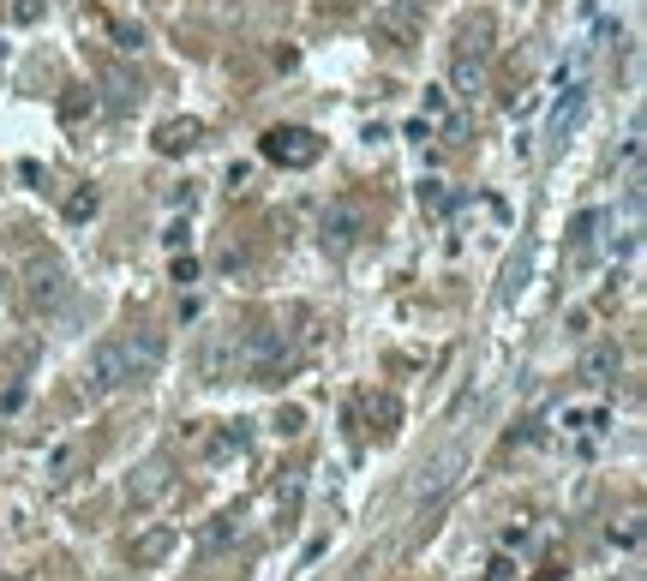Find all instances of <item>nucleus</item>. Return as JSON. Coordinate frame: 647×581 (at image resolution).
Instances as JSON below:
<instances>
[{
	"label": "nucleus",
	"instance_id": "c756f323",
	"mask_svg": "<svg viewBox=\"0 0 647 581\" xmlns=\"http://www.w3.org/2000/svg\"><path fill=\"white\" fill-rule=\"evenodd\" d=\"M36 12H42V6H36V0H18V6H12V18H18V24H30V18H36Z\"/></svg>",
	"mask_w": 647,
	"mask_h": 581
},
{
	"label": "nucleus",
	"instance_id": "dca6fc26",
	"mask_svg": "<svg viewBox=\"0 0 647 581\" xmlns=\"http://www.w3.org/2000/svg\"><path fill=\"white\" fill-rule=\"evenodd\" d=\"M246 444H252V426H246V420H234V426H222V432L210 438V462H222V456H240Z\"/></svg>",
	"mask_w": 647,
	"mask_h": 581
},
{
	"label": "nucleus",
	"instance_id": "a211bd4d",
	"mask_svg": "<svg viewBox=\"0 0 647 581\" xmlns=\"http://www.w3.org/2000/svg\"><path fill=\"white\" fill-rule=\"evenodd\" d=\"M96 210H102V198H96V186H78V192H72V198L60 204V216H66V222H90Z\"/></svg>",
	"mask_w": 647,
	"mask_h": 581
},
{
	"label": "nucleus",
	"instance_id": "423d86ee",
	"mask_svg": "<svg viewBox=\"0 0 647 581\" xmlns=\"http://www.w3.org/2000/svg\"><path fill=\"white\" fill-rule=\"evenodd\" d=\"M582 114H588V84L576 78V84H570V96H564V102L552 108V126H546V150H558V144H564V138H570V132L582 126Z\"/></svg>",
	"mask_w": 647,
	"mask_h": 581
},
{
	"label": "nucleus",
	"instance_id": "f257e3e1",
	"mask_svg": "<svg viewBox=\"0 0 647 581\" xmlns=\"http://www.w3.org/2000/svg\"><path fill=\"white\" fill-rule=\"evenodd\" d=\"M288 354H294V342H288V330H276V324L246 330V342L234 348V360H240L252 378H276V372L288 366Z\"/></svg>",
	"mask_w": 647,
	"mask_h": 581
},
{
	"label": "nucleus",
	"instance_id": "bb28decb",
	"mask_svg": "<svg viewBox=\"0 0 647 581\" xmlns=\"http://www.w3.org/2000/svg\"><path fill=\"white\" fill-rule=\"evenodd\" d=\"M444 114H450V102H444V90H426V108H420V120H432V126H438Z\"/></svg>",
	"mask_w": 647,
	"mask_h": 581
},
{
	"label": "nucleus",
	"instance_id": "20e7f679",
	"mask_svg": "<svg viewBox=\"0 0 647 581\" xmlns=\"http://www.w3.org/2000/svg\"><path fill=\"white\" fill-rule=\"evenodd\" d=\"M360 234H366V204H354V198H336V204L318 216V240H324V252H354V246H360Z\"/></svg>",
	"mask_w": 647,
	"mask_h": 581
},
{
	"label": "nucleus",
	"instance_id": "412c9836",
	"mask_svg": "<svg viewBox=\"0 0 647 581\" xmlns=\"http://www.w3.org/2000/svg\"><path fill=\"white\" fill-rule=\"evenodd\" d=\"M378 36H390V42L402 48V42L414 36V18H408V12H384V18H378Z\"/></svg>",
	"mask_w": 647,
	"mask_h": 581
},
{
	"label": "nucleus",
	"instance_id": "473e14b6",
	"mask_svg": "<svg viewBox=\"0 0 647 581\" xmlns=\"http://www.w3.org/2000/svg\"><path fill=\"white\" fill-rule=\"evenodd\" d=\"M6 294H12V276H6V270H0V300H6Z\"/></svg>",
	"mask_w": 647,
	"mask_h": 581
},
{
	"label": "nucleus",
	"instance_id": "f8f14e48",
	"mask_svg": "<svg viewBox=\"0 0 647 581\" xmlns=\"http://www.w3.org/2000/svg\"><path fill=\"white\" fill-rule=\"evenodd\" d=\"M198 150V120H168L156 126V156H186Z\"/></svg>",
	"mask_w": 647,
	"mask_h": 581
},
{
	"label": "nucleus",
	"instance_id": "393cba45",
	"mask_svg": "<svg viewBox=\"0 0 647 581\" xmlns=\"http://www.w3.org/2000/svg\"><path fill=\"white\" fill-rule=\"evenodd\" d=\"M612 546H624V552H636V546H642V528H636V516L612 522Z\"/></svg>",
	"mask_w": 647,
	"mask_h": 581
},
{
	"label": "nucleus",
	"instance_id": "aec40b11",
	"mask_svg": "<svg viewBox=\"0 0 647 581\" xmlns=\"http://www.w3.org/2000/svg\"><path fill=\"white\" fill-rule=\"evenodd\" d=\"M72 462H78V444H54V450H48V462H42V474H48V480H66V474H72Z\"/></svg>",
	"mask_w": 647,
	"mask_h": 581
},
{
	"label": "nucleus",
	"instance_id": "5701e85b",
	"mask_svg": "<svg viewBox=\"0 0 647 581\" xmlns=\"http://www.w3.org/2000/svg\"><path fill=\"white\" fill-rule=\"evenodd\" d=\"M486 36H492V18H474V24L462 30V48H456V54H486Z\"/></svg>",
	"mask_w": 647,
	"mask_h": 581
},
{
	"label": "nucleus",
	"instance_id": "9b49d317",
	"mask_svg": "<svg viewBox=\"0 0 647 581\" xmlns=\"http://www.w3.org/2000/svg\"><path fill=\"white\" fill-rule=\"evenodd\" d=\"M612 222V210L606 204H588L582 216H576V228H570V246H576V258H594V240H600V228Z\"/></svg>",
	"mask_w": 647,
	"mask_h": 581
},
{
	"label": "nucleus",
	"instance_id": "0eeeda50",
	"mask_svg": "<svg viewBox=\"0 0 647 581\" xmlns=\"http://www.w3.org/2000/svg\"><path fill=\"white\" fill-rule=\"evenodd\" d=\"M456 468H462V450H444L438 462H426V468H420V480H414V504L444 498V492L456 486Z\"/></svg>",
	"mask_w": 647,
	"mask_h": 581
},
{
	"label": "nucleus",
	"instance_id": "4468645a",
	"mask_svg": "<svg viewBox=\"0 0 647 581\" xmlns=\"http://www.w3.org/2000/svg\"><path fill=\"white\" fill-rule=\"evenodd\" d=\"M60 282H66L60 264H30V300H36V312L60 300Z\"/></svg>",
	"mask_w": 647,
	"mask_h": 581
},
{
	"label": "nucleus",
	"instance_id": "b1692460",
	"mask_svg": "<svg viewBox=\"0 0 647 581\" xmlns=\"http://www.w3.org/2000/svg\"><path fill=\"white\" fill-rule=\"evenodd\" d=\"M420 204L426 210H456V198L444 192V180H420Z\"/></svg>",
	"mask_w": 647,
	"mask_h": 581
},
{
	"label": "nucleus",
	"instance_id": "c85d7f7f",
	"mask_svg": "<svg viewBox=\"0 0 647 581\" xmlns=\"http://www.w3.org/2000/svg\"><path fill=\"white\" fill-rule=\"evenodd\" d=\"M174 282H180V288H186V282H198V258H192V252H186V258H174Z\"/></svg>",
	"mask_w": 647,
	"mask_h": 581
},
{
	"label": "nucleus",
	"instance_id": "39448f33",
	"mask_svg": "<svg viewBox=\"0 0 647 581\" xmlns=\"http://www.w3.org/2000/svg\"><path fill=\"white\" fill-rule=\"evenodd\" d=\"M120 348H126V366H132V378H150V372H162V360H168V342H162V330H132V336H120Z\"/></svg>",
	"mask_w": 647,
	"mask_h": 581
},
{
	"label": "nucleus",
	"instance_id": "7ed1b4c3",
	"mask_svg": "<svg viewBox=\"0 0 647 581\" xmlns=\"http://www.w3.org/2000/svg\"><path fill=\"white\" fill-rule=\"evenodd\" d=\"M132 384V366H126V348H120V336H108V342H96L90 348V360H84V396H114V390H126Z\"/></svg>",
	"mask_w": 647,
	"mask_h": 581
},
{
	"label": "nucleus",
	"instance_id": "f03ea898",
	"mask_svg": "<svg viewBox=\"0 0 647 581\" xmlns=\"http://www.w3.org/2000/svg\"><path fill=\"white\" fill-rule=\"evenodd\" d=\"M258 150H264V162H276V168H312V162L324 156V138L306 132V126H270V132L258 138Z\"/></svg>",
	"mask_w": 647,
	"mask_h": 581
},
{
	"label": "nucleus",
	"instance_id": "6e6552de",
	"mask_svg": "<svg viewBox=\"0 0 647 581\" xmlns=\"http://www.w3.org/2000/svg\"><path fill=\"white\" fill-rule=\"evenodd\" d=\"M174 492V468L168 462H144L138 474H132V486H126V498L144 510V504H156V498H168Z\"/></svg>",
	"mask_w": 647,
	"mask_h": 581
},
{
	"label": "nucleus",
	"instance_id": "ddd939ff",
	"mask_svg": "<svg viewBox=\"0 0 647 581\" xmlns=\"http://www.w3.org/2000/svg\"><path fill=\"white\" fill-rule=\"evenodd\" d=\"M228 360H234V342H228V336H210L204 354H198V378H204V384H222V378H228Z\"/></svg>",
	"mask_w": 647,
	"mask_h": 581
},
{
	"label": "nucleus",
	"instance_id": "4be33fe9",
	"mask_svg": "<svg viewBox=\"0 0 647 581\" xmlns=\"http://www.w3.org/2000/svg\"><path fill=\"white\" fill-rule=\"evenodd\" d=\"M102 24H108V36H114L120 54H138V48H144V30H132V24H120V18H102Z\"/></svg>",
	"mask_w": 647,
	"mask_h": 581
},
{
	"label": "nucleus",
	"instance_id": "72a5a7b5",
	"mask_svg": "<svg viewBox=\"0 0 647 581\" xmlns=\"http://www.w3.org/2000/svg\"><path fill=\"white\" fill-rule=\"evenodd\" d=\"M534 581H558V570H546V576H534Z\"/></svg>",
	"mask_w": 647,
	"mask_h": 581
},
{
	"label": "nucleus",
	"instance_id": "7c9ffc66",
	"mask_svg": "<svg viewBox=\"0 0 647 581\" xmlns=\"http://www.w3.org/2000/svg\"><path fill=\"white\" fill-rule=\"evenodd\" d=\"M510 576H516V564H510V558H498V564H492V576H486V581H510Z\"/></svg>",
	"mask_w": 647,
	"mask_h": 581
},
{
	"label": "nucleus",
	"instance_id": "2eb2a0df",
	"mask_svg": "<svg viewBox=\"0 0 647 581\" xmlns=\"http://www.w3.org/2000/svg\"><path fill=\"white\" fill-rule=\"evenodd\" d=\"M450 78H456V96H468V102H474V96L486 90V66H480V54H456V72H450Z\"/></svg>",
	"mask_w": 647,
	"mask_h": 581
},
{
	"label": "nucleus",
	"instance_id": "6ab92c4d",
	"mask_svg": "<svg viewBox=\"0 0 647 581\" xmlns=\"http://www.w3.org/2000/svg\"><path fill=\"white\" fill-rule=\"evenodd\" d=\"M234 540H240V516H216V522L204 528L198 546H204V552H222V546H234Z\"/></svg>",
	"mask_w": 647,
	"mask_h": 581
},
{
	"label": "nucleus",
	"instance_id": "a878e982",
	"mask_svg": "<svg viewBox=\"0 0 647 581\" xmlns=\"http://www.w3.org/2000/svg\"><path fill=\"white\" fill-rule=\"evenodd\" d=\"M84 108H96V90H72V96L60 102V120H78Z\"/></svg>",
	"mask_w": 647,
	"mask_h": 581
},
{
	"label": "nucleus",
	"instance_id": "9d476101",
	"mask_svg": "<svg viewBox=\"0 0 647 581\" xmlns=\"http://www.w3.org/2000/svg\"><path fill=\"white\" fill-rule=\"evenodd\" d=\"M102 102H108V114H132V108L144 102V78H132L126 66H114V72H108V96H102Z\"/></svg>",
	"mask_w": 647,
	"mask_h": 581
},
{
	"label": "nucleus",
	"instance_id": "2f4dec72",
	"mask_svg": "<svg viewBox=\"0 0 647 581\" xmlns=\"http://www.w3.org/2000/svg\"><path fill=\"white\" fill-rule=\"evenodd\" d=\"M420 6H426V0H390V12H408V18H414Z\"/></svg>",
	"mask_w": 647,
	"mask_h": 581
},
{
	"label": "nucleus",
	"instance_id": "1a4fd4ad",
	"mask_svg": "<svg viewBox=\"0 0 647 581\" xmlns=\"http://www.w3.org/2000/svg\"><path fill=\"white\" fill-rule=\"evenodd\" d=\"M618 366H624V354H618L612 342H600V348L582 354V384H588V390H606V384L618 378Z\"/></svg>",
	"mask_w": 647,
	"mask_h": 581
},
{
	"label": "nucleus",
	"instance_id": "cd10ccee",
	"mask_svg": "<svg viewBox=\"0 0 647 581\" xmlns=\"http://www.w3.org/2000/svg\"><path fill=\"white\" fill-rule=\"evenodd\" d=\"M162 246H168V252H180V246H186V222H180V216L162 228Z\"/></svg>",
	"mask_w": 647,
	"mask_h": 581
},
{
	"label": "nucleus",
	"instance_id": "f3484780",
	"mask_svg": "<svg viewBox=\"0 0 647 581\" xmlns=\"http://www.w3.org/2000/svg\"><path fill=\"white\" fill-rule=\"evenodd\" d=\"M168 552H174V528H150V534L132 546V558H138V564H162Z\"/></svg>",
	"mask_w": 647,
	"mask_h": 581
}]
</instances>
